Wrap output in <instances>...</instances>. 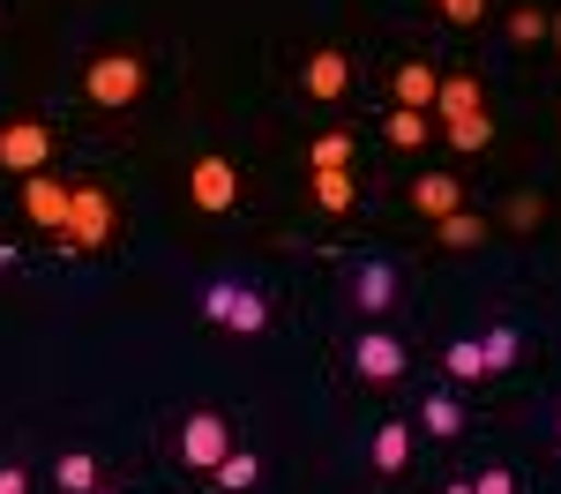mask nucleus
Wrapping results in <instances>:
<instances>
[{
    "label": "nucleus",
    "instance_id": "obj_1",
    "mask_svg": "<svg viewBox=\"0 0 561 494\" xmlns=\"http://www.w3.org/2000/svg\"><path fill=\"white\" fill-rule=\"evenodd\" d=\"M113 240V195L98 180H68V225H60V248L68 255H90Z\"/></svg>",
    "mask_w": 561,
    "mask_h": 494
},
{
    "label": "nucleus",
    "instance_id": "obj_2",
    "mask_svg": "<svg viewBox=\"0 0 561 494\" xmlns=\"http://www.w3.org/2000/svg\"><path fill=\"white\" fill-rule=\"evenodd\" d=\"M142 60L135 53H98L90 60V76H83V90H90V105H105V113H121V105H135L142 97Z\"/></svg>",
    "mask_w": 561,
    "mask_h": 494
},
{
    "label": "nucleus",
    "instance_id": "obj_3",
    "mask_svg": "<svg viewBox=\"0 0 561 494\" xmlns=\"http://www.w3.org/2000/svg\"><path fill=\"white\" fill-rule=\"evenodd\" d=\"M53 142L60 135L45 128V120H0V173H45V158H53Z\"/></svg>",
    "mask_w": 561,
    "mask_h": 494
},
{
    "label": "nucleus",
    "instance_id": "obj_4",
    "mask_svg": "<svg viewBox=\"0 0 561 494\" xmlns=\"http://www.w3.org/2000/svg\"><path fill=\"white\" fill-rule=\"evenodd\" d=\"M203 314H210L217 330H240V337H255L262 322H270V308H262V292H248V285H203Z\"/></svg>",
    "mask_w": 561,
    "mask_h": 494
},
{
    "label": "nucleus",
    "instance_id": "obj_5",
    "mask_svg": "<svg viewBox=\"0 0 561 494\" xmlns=\"http://www.w3.org/2000/svg\"><path fill=\"white\" fill-rule=\"evenodd\" d=\"M187 195H195V210H232L240 203V165L232 158H195L187 165Z\"/></svg>",
    "mask_w": 561,
    "mask_h": 494
},
{
    "label": "nucleus",
    "instance_id": "obj_6",
    "mask_svg": "<svg viewBox=\"0 0 561 494\" xmlns=\"http://www.w3.org/2000/svg\"><path fill=\"white\" fill-rule=\"evenodd\" d=\"M225 449H232V427H225L217 412H195V420L180 427V464H195V472H217Z\"/></svg>",
    "mask_w": 561,
    "mask_h": 494
},
{
    "label": "nucleus",
    "instance_id": "obj_7",
    "mask_svg": "<svg viewBox=\"0 0 561 494\" xmlns=\"http://www.w3.org/2000/svg\"><path fill=\"white\" fill-rule=\"evenodd\" d=\"M352 367H359V382H397V375H404V345L382 337V330H367V337L352 345Z\"/></svg>",
    "mask_w": 561,
    "mask_h": 494
},
{
    "label": "nucleus",
    "instance_id": "obj_8",
    "mask_svg": "<svg viewBox=\"0 0 561 494\" xmlns=\"http://www.w3.org/2000/svg\"><path fill=\"white\" fill-rule=\"evenodd\" d=\"M300 90H307V97H322V105H330V97H345V90H352V60H345V53H330V45H322V53H307Z\"/></svg>",
    "mask_w": 561,
    "mask_h": 494
},
{
    "label": "nucleus",
    "instance_id": "obj_9",
    "mask_svg": "<svg viewBox=\"0 0 561 494\" xmlns=\"http://www.w3.org/2000/svg\"><path fill=\"white\" fill-rule=\"evenodd\" d=\"M23 210H31V225H45V232H60V225H68V180L31 173V180H23Z\"/></svg>",
    "mask_w": 561,
    "mask_h": 494
},
{
    "label": "nucleus",
    "instance_id": "obj_10",
    "mask_svg": "<svg viewBox=\"0 0 561 494\" xmlns=\"http://www.w3.org/2000/svg\"><path fill=\"white\" fill-rule=\"evenodd\" d=\"M412 210H420V218H449V210H465V180L457 173H420L412 180Z\"/></svg>",
    "mask_w": 561,
    "mask_h": 494
},
{
    "label": "nucleus",
    "instance_id": "obj_11",
    "mask_svg": "<svg viewBox=\"0 0 561 494\" xmlns=\"http://www.w3.org/2000/svg\"><path fill=\"white\" fill-rule=\"evenodd\" d=\"M434 97H442V76H434L427 60H404L397 68V105L404 113H434Z\"/></svg>",
    "mask_w": 561,
    "mask_h": 494
},
{
    "label": "nucleus",
    "instance_id": "obj_12",
    "mask_svg": "<svg viewBox=\"0 0 561 494\" xmlns=\"http://www.w3.org/2000/svg\"><path fill=\"white\" fill-rule=\"evenodd\" d=\"M389 292H397V269H389V263H359V277H352V300H359V314H382Z\"/></svg>",
    "mask_w": 561,
    "mask_h": 494
},
{
    "label": "nucleus",
    "instance_id": "obj_13",
    "mask_svg": "<svg viewBox=\"0 0 561 494\" xmlns=\"http://www.w3.org/2000/svg\"><path fill=\"white\" fill-rule=\"evenodd\" d=\"M352 158H359V142H352V135H314L307 173H352Z\"/></svg>",
    "mask_w": 561,
    "mask_h": 494
},
{
    "label": "nucleus",
    "instance_id": "obj_14",
    "mask_svg": "<svg viewBox=\"0 0 561 494\" xmlns=\"http://www.w3.org/2000/svg\"><path fill=\"white\" fill-rule=\"evenodd\" d=\"M382 135L397 142V150H427L434 142V113H404V105H397V113L382 120Z\"/></svg>",
    "mask_w": 561,
    "mask_h": 494
},
{
    "label": "nucleus",
    "instance_id": "obj_15",
    "mask_svg": "<svg viewBox=\"0 0 561 494\" xmlns=\"http://www.w3.org/2000/svg\"><path fill=\"white\" fill-rule=\"evenodd\" d=\"M404 457H412V427L404 420L375 427V472H404Z\"/></svg>",
    "mask_w": 561,
    "mask_h": 494
},
{
    "label": "nucleus",
    "instance_id": "obj_16",
    "mask_svg": "<svg viewBox=\"0 0 561 494\" xmlns=\"http://www.w3.org/2000/svg\"><path fill=\"white\" fill-rule=\"evenodd\" d=\"M434 113H442V120H465V113H486V105H479V83H472V76H449V83H442V97H434Z\"/></svg>",
    "mask_w": 561,
    "mask_h": 494
},
{
    "label": "nucleus",
    "instance_id": "obj_17",
    "mask_svg": "<svg viewBox=\"0 0 561 494\" xmlns=\"http://www.w3.org/2000/svg\"><path fill=\"white\" fill-rule=\"evenodd\" d=\"M314 203H322L330 218H345L352 203H359V180L352 173H314Z\"/></svg>",
    "mask_w": 561,
    "mask_h": 494
},
{
    "label": "nucleus",
    "instance_id": "obj_18",
    "mask_svg": "<svg viewBox=\"0 0 561 494\" xmlns=\"http://www.w3.org/2000/svg\"><path fill=\"white\" fill-rule=\"evenodd\" d=\"M255 472H262V464L248 457V449H225V457H217V472H210V480H217L225 494H248V487H255Z\"/></svg>",
    "mask_w": 561,
    "mask_h": 494
},
{
    "label": "nucleus",
    "instance_id": "obj_19",
    "mask_svg": "<svg viewBox=\"0 0 561 494\" xmlns=\"http://www.w3.org/2000/svg\"><path fill=\"white\" fill-rule=\"evenodd\" d=\"M420 427H427L434 443H449V435H465V412H457V398H427V404H420Z\"/></svg>",
    "mask_w": 561,
    "mask_h": 494
},
{
    "label": "nucleus",
    "instance_id": "obj_20",
    "mask_svg": "<svg viewBox=\"0 0 561 494\" xmlns=\"http://www.w3.org/2000/svg\"><path fill=\"white\" fill-rule=\"evenodd\" d=\"M434 240H442V248H472V240H486V218L449 210V218H434Z\"/></svg>",
    "mask_w": 561,
    "mask_h": 494
},
{
    "label": "nucleus",
    "instance_id": "obj_21",
    "mask_svg": "<svg viewBox=\"0 0 561 494\" xmlns=\"http://www.w3.org/2000/svg\"><path fill=\"white\" fill-rule=\"evenodd\" d=\"M442 128H449V142H457L465 158H479V150L494 142V120H486V113H465V120H442Z\"/></svg>",
    "mask_w": 561,
    "mask_h": 494
},
{
    "label": "nucleus",
    "instance_id": "obj_22",
    "mask_svg": "<svg viewBox=\"0 0 561 494\" xmlns=\"http://www.w3.org/2000/svg\"><path fill=\"white\" fill-rule=\"evenodd\" d=\"M442 367H449L457 382H486V353H479V345H449V353H442Z\"/></svg>",
    "mask_w": 561,
    "mask_h": 494
},
{
    "label": "nucleus",
    "instance_id": "obj_23",
    "mask_svg": "<svg viewBox=\"0 0 561 494\" xmlns=\"http://www.w3.org/2000/svg\"><path fill=\"white\" fill-rule=\"evenodd\" d=\"M60 487H68V494H90V487H98V464H90L83 449H68V457H60Z\"/></svg>",
    "mask_w": 561,
    "mask_h": 494
},
{
    "label": "nucleus",
    "instance_id": "obj_24",
    "mask_svg": "<svg viewBox=\"0 0 561 494\" xmlns=\"http://www.w3.org/2000/svg\"><path fill=\"white\" fill-rule=\"evenodd\" d=\"M479 353H486V375H502V367L517 359V330H486V345H479Z\"/></svg>",
    "mask_w": 561,
    "mask_h": 494
},
{
    "label": "nucleus",
    "instance_id": "obj_25",
    "mask_svg": "<svg viewBox=\"0 0 561 494\" xmlns=\"http://www.w3.org/2000/svg\"><path fill=\"white\" fill-rule=\"evenodd\" d=\"M510 38L539 45V38H547V8H517V15H510Z\"/></svg>",
    "mask_w": 561,
    "mask_h": 494
},
{
    "label": "nucleus",
    "instance_id": "obj_26",
    "mask_svg": "<svg viewBox=\"0 0 561 494\" xmlns=\"http://www.w3.org/2000/svg\"><path fill=\"white\" fill-rule=\"evenodd\" d=\"M442 15H449V23H479V15H486V0H442Z\"/></svg>",
    "mask_w": 561,
    "mask_h": 494
},
{
    "label": "nucleus",
    "instance_id": "obj_27",
    "mask_svg": "<svg viewBox=\"0 0 561 494\" xmlns=\"http://www.w3.org/2000/svg\"><path fill=\"white\" fill-rule=\"evenodd\" d=\"M472 494H517V480H510V472H479Z\"/></svg>",
    "mask_w": 561,
    "mask_h": 494
},
{
    "label": "nucleus",
    "instance_id": "obj_28",
    "mask_svg": "<svg viewBox=\"0 0 561 494\" xmlns=\"http://www.w3.org/2000/svg\"><path fill=\"white\" fill-rule=\"evenodd\" d=\"M0 494H31V480H23L15 464H0Z\"/></svg>",
    "mask_w": 561,
    "mask_h": 494
},
{
    "label": "nucleus",
    "instance_id": "obj_29",
    "mask_svg": "<svg viewBox=\"0 0 561 494\" xmlns=\"http://www.w3.org/2000/svg\"><path fill=\"white\" fill-rule=\"evenodd\" d=\"M442 494H472V480H457V487H442Z\"/></svg>",
    "mask_w": 561,
    "mask_h": 494
},
{
    "label": "nucleus",
    "instance_id": "obj_30",
    "mask_svg": "<svg viewBox=\"0 0 561 494\" xmlns=\"http://www.w3.org/2000/svg\"><path fill=\"white\" fill-rule=\"evenodd\" d=\"M8 263H15V248H0V269H8Z\"/></svg>",
    "mask_w": 561,
    "mask_h": 494
},
{
    "label": "nucleus",
    "instance_id": "obj_31",
    "mask_svg": "<svg viewBox=\"0 0 561 494\" xmlns=\"http://www.w3.org/2000/svg\"><path fill=\"white\" fill-rule=\"evenodd\" d=\"M547 31H554V45H561V15H554V23H547Z\"/></svg>",
    "mask_w": 561,
    "mask_h": 494
},
{
    "label": "nucleus",
    "instance_id": "obj_32",
    "mask_svg": "<svg viewBox=\"0 0 561 494\" xmlns=\"http://www.w3.org/2000/svg\"><path fill=\"white\" fill-rule=\"evenodd\" d=\"M90 494H128V487H90Z\"/></svg>",
    "mask_w": 561,
    "mask_h": 494
},
{
    "label": "nucleus",
    "instance_id": "obj_33",
    "mask_svg": "<svg viewBox=\"0 0 561 494\" xmlns=\"http://www.w3.org/2000/svg\"><path fill=\"white\" fill-rule=\"evenodd\" d=\"M554 435H561V420H554Z\"/></svg>",
    "mask_w": 561,
    "mask_h": 494
}]
</instances>
